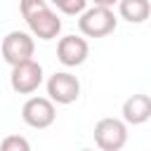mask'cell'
<instances>
[{"label":"cell","mask_w":151,"mask_h":151,"mask_svg":"<svg viewBox=\"0 0 151 151\" xmlns=\"http://www.w3.org/2000/svg\"><path fill=\"white\" fill-rule=\"evenodd\" d=\"M123 120L127 125H142L151 118V97L149 94H132L123 101Z\"/></svg>","instance_id":"9c48e42d"},{"label":"cell","mask_w":151,"mask_h":151,"mask_svg":"<svg viewBox=\"0 0 151 151\" xmlns=\"http://www.w3.org/2000/svg\"><path fill=\"white\" fill-rule=\"evenodd\" d=\"M94 144L101 151H120L127 144V123L123 118H101L94 125Z\"/></svg>","instance_id":"3957f363"},{"label":"cell","mask_w":151,"mask_h":151,"mask_svg":"<svg viewBox=\"0 0 151 151\" xmlns=\"http://www.w3.org/2000/svg\"><path fill=\"white\" fill-rule=\"evenodd\" d=\"M90 57V45L85 38L80 35H64L57 42V59L66 66V68H76L80 64H85V59Z\"/></svg>","instance_id":"ba28073f"},{"label":"cell","mask_w":151,"mask_h":151,"mask_svg":"<svg viewBox=\"0 0 151 151\" xmlns=\"http://www.w3.org/2000/svg\"><path fill=\"white\" fill-rule=\"evenodd\" d=\"M21 118L33 130H45L54 123L57 109L50 97H28L21 106Z\"/></svg>","instance_id":"8992f818"},{"label":"cell","mask_w":151,"mask_h":151,"mask_svg":"<svg viewBox=\"0 0 151 151\" xmlns=\"http://www.w3.org/2000/svg\"><path fill=\"white\" fill-rule=\"evenodd\" d=\"M116 26H118V17L113 14V7L92 5L78 14V31L85 38H106L109 33L116 31Z\"/></svg>","instance_id":"7a4b0ae2"},{"label":"cell","mask_w":151,"mask_h":151,"mask_svg":"<svg viewBox=\"0 0 151 151\" xmlns=\"http://www.w3.org/2000/svg\"><path fill=\"white\" fill-rule=\"evenodd\" d=\"M19 7L33 38L54 40L61 33V19L57 17V12L50 7L47 0H21Z\"/></svg>","instance_id":"6da1fadb"},{"label":"cell","mask_w":151,"mask_h":151,"mask_svg":"<svg viewBox=\"0 0 151 151\" xmlns=\"http://www.w3.org/2000/svg\"><path fill=\"white\" fill-rule=\"evenodd\" d=\"M52 7H57L61 14L66 17H78L85 7H87V0H47Z\"/></svg>","instance_id":"8fae6325"},{"label":"cell","mask_w":151,"mask_h":151,"mask_svg":"<svg viewBox=\"0 0 151 151\" xmlns=\"http://www.w3.org/2000/svg\"><path fill=\"white\" fill-rule=\"evenodd\" d=\"M94 5H104V7H113V5H118V0H92Z\"/></svg>","instance_id":"4fadbf2b"},{"label":"cell","mask_w":151,"mask_h":151,"mask_svg":"<svg viewBox=\"0 0 151 151\" xmlns=\"http://www.w3.org/2000/svg\"><path fill=\"white\" fill-rule=\"evenodd\" d=\"M9 85L17 94H33L42 85V66L35 59H28V61H21V64L12 66Z\"/></svg>","instance_id":"52a82bcc"},{"label":"cell","mask_w":151,"mask_h":151,"mask_svg":"<svg viewBox=\"0 0 151 151\" xmlns=\"http://www.w3.org/2000/svg\"><path fill=\"white\" fill-rule=\"evenodd\" d=\"M45 87H47V97L61 106H68L80 97V80L68 71H54L47 78Z\"/></svg>","instance_id":"5b68a950"},{"label":"cell","mask_w":151,"mask_h":151,"mask_svg":"<svg viewBox=\"0 0 151 151\" xmlns=\"http://www.w3.org/2000/svg\"><path fill=\"white\" fill-rule=\"evenodd\" d=\"M0 149H2V151H28V149H31V144H28V139H26V137L9 134V137H5V139H2Z\"/></svg>","instance_id":"7c38bea8"},{"label":"cell","mask_w":151,"mask_h":151,"mask_svg":"<svg viewBox=\"0 0 151 151\" xmlns=\"http://www.w3.org/2000/svg\"><path fill=\"white\" fill-rule=\"evenodd\" d=\"M118 14L127 24H144L151 17L149 0H118Z\"/></svg>","instance_id":"30bf717a"},{"label":"cell","mask_w":151,"mask_h":151,"mask_svg":"<svg viewBox=\"0 0 151 151\" xmlns=\"http://www.w3.org/2000/svg\"><path fill=\"white\" fill-rule=\"evenodd\" d=\"M0 52H2V59H5L9 66H17V64H21V61L33 59L35 40H33V35L26 33V31H9V33L2 38Z\"/></svg>","instance_id":"277c9868"}]
</instances>
